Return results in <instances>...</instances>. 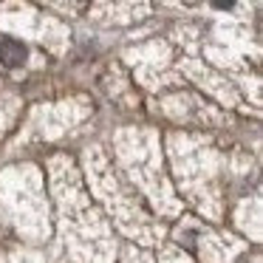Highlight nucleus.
<instances>
[{
	"label": "nucleus",
	"instance_id": "1",
	"mask_svg": "<svg viewBox=\"0 0 263 263\" xmlns=\"http://www.w3.org/2000/svg\"><path fill=\"white\" fill-rule=\"evenodd\" d=\"M29 57V48L26 43L14 40V37H6V40L0 43V63L6 65V68H20Z\"/></svg>",
	"mask_w": 263,
	"mask_h": 263
},
{
	"label": "nucleus",
	"instance_id": "2",
	"mask_svg": "<svg viewBox=\"0 0 263 263\" xmlns=\"http://www.w3.org/2000/svg\"><path fill=\"white\" fill-rule=\"evenodd\" d=\"M215 9H232V0H215Z\"/></svg>",
	"mask_w": 263,
	"mask_h": 263
}]
</instances>
